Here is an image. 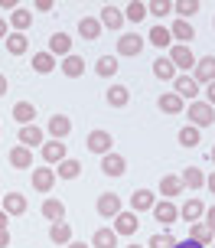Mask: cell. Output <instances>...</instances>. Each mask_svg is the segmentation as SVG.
Instances as JSON below:
<instances>
[{
	"label": "cell",
	"instance_id": "1",
	"mask_svg": "<svg viewBox=\"0 0 215 248\" xmlns=\"http://www.w3.org/2000/svg\"><path fill=\"white\" fill-rule=\"evenodd\" d=\"M186 118L192 121V127H209V124L215 121V108L209 105V101H192Z\"/></svg>",
	"mask_w": 215,
	"mask_h": 248
},
{
	"label": "cell",
	"instance_id": "47",
	"mask_svg": "<svg viewBox=\"0 0 215 248\" xmlns=\"http://www.w3.org/2000/svg\"><path fill=\"white\" fill-rule=\"evenodd\" d=\"M0 248H10V232L7 229H0Z\"/></svg>",
	"mask_w": 215,
	"mask_h": 248
},
{
	"label": "cell",
	"instance_id": "35",
	"mask_svg": "<svg viewBox=\"0 0 215 248\" xmlns=\"http://www.w3.org/2000/svg\"><path fill=\"white\" fill-rule=\"evenodd\" d=\"M33 69H36L39 75L52 72V69H56V56H49V52H36V56H33Z\"/></svg>",
	"mask_w": 215,
	"mask_h": 248
},
{
	"label": "cell",
	"instance_id": "57",
	"mask_svg": "<svg viewBox=\"0 0 215 248\" xmlns=\"http://www.w3.org/2000/svg\"><path fill=\"white\" fill-rule=\"evenodd\" d=\"M0 202H3V196H0Z\"/></svg>",
	"mask_w": 215,
	"mask_h": 248
},
{
	"label": "cell",
	"instance_id": "8",
	"mask_svg": "<svg viewBox=\"0 0 215 248\" xmlns=\"http://www.w3.org/2000/svg\"><path fill=\"white\" fill-rule=\"evenodd\" d=\"M153 219H157V222H163V225H173L176 222V206H173V202H170V199H163V202H157V206H153Z\"/></svg>",
	"mask_w": 215,
	"mask_h": 248
},
{
	"label": "cell",
	"instance_id": "5",
	"mask_svg": "<svg viewBox=\"0 0 215 248\" xmlns=\"http://www.w3.org/2000/svg\"><path fill=\"white\" fill-rule=\"evenodd\" d=\"M46 131L52 134V140H62V137H69V131H72V121H69L65 114H52L49 124H46Z\"/></svg>",
	"mask_w": 215,
	"mask_h": 248
},
{
	"label": "cell",
	"instance_id": "51",
	"mask_svg": "<svg viewBox=\"0 0 215 248\" xmlns=\"http://www.w3.org/2000/svg\"><path fill=\"white\" fill-rule=\"evenodd\" d=\"M7 222H10V212H3V209H0V229H7Z\"/></svg>",
	"mask_w": 215,
	"mask_h": 248
},
{
	"label": "cell",
	"instance_id": "9",
	"mask_svg": "<svg viewBox=\"0 0 215 248\" xmlns=\"http://www.w3.org/2000/svg\"><path fill=\"white\" fill-rule=\"evenodd\" d=\"M101 170L108 176H121L127 170V160L121 157V154H104V157H101Z\"/></svg>",
	"mask_w": 215,
	"mask_h": 248
},
{
	"label": "cell",
	"instance_id": "30",
	"mask_svg": "<svg viewBox=\"0 0 215 248\" xmlns=\"http://www.w3.org/2000/svg\"><path fill=\"white\" fill-rule=\"evenodd\" d=\"M127 101H130V92H127L124 85H111L108 88V105H111V108H124Z\"/></svg>",
	"mask_w": 215,
	"mask_h": 248
},
{
	"label": "cell",
	"instance_id": "32",
	"mask_svg": "<svg viewBox=\"0 0 215 248\" xmlns=\"http://www.w3.org/2000/svg\"><path fill=\"white\" fill-rule=\"evenodd\" d=\"M179 180H183V186H189V189H199V186H205V173H202V170H196V167H186Z\"/></svg>",
	"mask_w": 215,
	"mask_h": 248
},
{
	"label": "cell",
	"instance_id": "25",
	"mask_svg": "<svg viewBox=\"0 0 215 248\" xmlns=\"http://www.w3.org/2000/svg\"><path fill=\"white\" fill-rule=\"evenodd\" d=\"M49 238L56 242V245H69V242H72V229H69V222H52L49 225Z\"/></svg>",
	"mask_w": 215,
	"mask_h": 248
},
{
	"label": "cell",
	"instance_id": "38",
	"mask_svg": "<svg viewBox=\"0 0 215 248\" xmlns=\"http://www.w3.org/2000/svg\"><path fill=\"white\" fill-rule=\"evenodd\" d=\"M26 46H29V39H26L23 33H10V36H7V49H10L13 56H23Z\"/></svg>",
	"mask_w": 215,
	"mask_h": 248
},
{
	"label": "cell",
	"instance_id": "37",
	"mask_svg": "<svg viewBox=\"0 0 215 248\" xmlns=\"http://www.w3.org/2000/svg\"><path fill=\"white\" fill-rule=\"evenodd\" d=\"M160 193H163V196H179V193H183V180H179V176H163V180H160Z\"/></svg>",
	"mask_w": 215,
	"mask_h": 248
},
{
	"label": "cell",
	"instance_id": "28",
	"mask_svg": "<svg viewBox=\"0 0 215 248\" xmlns=\"http://www.w3.org/2000/svg\"><path fill=\"white\" fill-rule=\"evenodd\" d=\"M91 245L95 248H117V232L114 229H98L95 238H91Z\"/></svg>",
	"mask_w": 215,
	"mask_h": 248
},
{
	"label": "cell",
	"instance_id": "34",
	"mask_svg": "<svg viewBox=\"0 0 215 248\" xmlns=\"http://www.w3.org/2000/svg\"><path fill=\"white\" fill-rule=\"evenodd\" d=\"M78 173H82V163H78V160H69V157L56 167V176H62V180H75Z\"/></svg>",
	"mask_w": 215,
	"mask_h": 248
},
{
	"label": "cell",
	"instance_id": "44",
	"mask_svg": "<svg viewBox=\"0 0 215 248\" xmlns=\"http://www.w3.org/2000/svg\"><path fill=\"white\" fill-rule=\"evenodd\" d=\"M170 10H173V3H170V0H157V3L147 7V13H157V16H163V13H170Z\"/></svg>",
	"mask_w": 215,
	"mask_h": 248
},
{
	"label": "cell",
	"instance_id": "20",
	"mask_svg": "<svg viewBox=\"0 0 215 248\" xmlns=\"http://www.w3.org/2000/svg\"><path fill=\"white\" fill-rule=\"evenodd\" d=\"M78 33L85 39H98L101 36V20H95V16H82L78 20Z\"/></svg>",
	"mask_w": 215,
	"mask_h": 248
},
{
	"label": "cell",
	"instance_id": "15",
	"mask_svg": "<svg viewBox=\"0 0 215 248\" xmlns=\"http://www.w3.org/2000/svg\"><path fill=\"white\" fill-rule=\"evenodd\" d=\"M157 206V196H153L150 189H137L134 196H130V209L134 212H143V209H153Z\"/></svg>",
	"mask_w": 215,
	"mask_h": 248
},
{
	"label": "cell",
	"instance_id": "21",
	"mask_svg": "<svg viewBox=\"0 0 215 248\" xmlns=\"http://www.w3.org/2000/svg\"><path fill=\"white\" fill-rule=\"evenodd\" d=\"M153 75H157L160 82H173V78H176V65L170 62V56H166V59H157V62H153Z\"/></svg>",
	"mask_w": 215,
	"mask_h": 248
},
{
	"label": "cell",
	"instance_id": "13",
	"mask_svg": "<svg viewBox=\"0 0 215 248\" xmlns=\"http://www.w3.org/2000/svg\"><path fill=\"white\" fill-rule=\"evenodd\" d=\"M49 56H72V39L65 33H52L49 36Z\"/></svg>",
	"mask_w": 215,
	"mask_h": 248
},
{
	"label": "cell",
	"instance_id": "31",
	"mask_svg": "<svg viewBox=\"0 0 215 248\" xmlns=\"http://www.w3.org/2000/svg\"><path fill=\"white\" fill-rule=\"evenodd\" d=\"M170 33H173V39H183V46H186L189 39H196V30H192V23H189V20H176Z\"/></svg>",
	"mask_w": 215,
	"mask_h": 248
},
{
	"label": "cell",
	"instance_id": "7",
	"mask_svg": "<svg viewBox=\"0 0 215 248\" xmlns=\"http://www.w3.org/2000/svg\"><path fill=\"white\" fill-rule=\"evenodd\" d=\"M170 62H173L176 69H189V65H196V56H192L189 46H183V43H179V46L170 49Z\"/></svg>",
	"mask_w": 215,
	"mask_h": 248
},
{
	"label": "cell",
	"instance_id": "29",
	"mask_svg": "<svg viewBox=\"0 0 215 248\" xmlns=\"http://www.w3.org/2000/svg\"><path fill=\"white\" fill-rule=\"evenodd\" d=\"M160 111L179 114V111H183V98H179L176 92H166V95H160Z\"/></svg>",
	"mask_w": 215,
	"mask_h": 248
},
{
	"label": "cell",
	"instance_id": "12",
	"mask_svg": "<svg viewBox=\"0 0 215 248\" xmlns=\"http://www.w3.org/2000/svg\"><path fill=\"white\" fill-rule=\"evenodd\" d=\"M52 183H56V170H49V167L33 170V189H39V193H49Z\"/></svg>",
	"mask_w": 215,
	"mask_h": 248
},
{
	"label": "cell",
	"instance_id": "33",
	"mask_svg": "<svg viewBox=\"0 0 215 248\" xmlns=\"http://www.w3.org/2000/svg\"><path fill=\"white\" fill-rule=\"evenodd\" d=\"M147 39H150V43L157 46V49H163V46H170V43H173V33H170L166 26H160V23H157V26L150 30V36H147Z\"/></svg>",
	"mask_w": 215,
	"mask_h": 248
},
{
	"label": "cell",
	"instance_id": "3",
	"mask_svg": "<svg viewBox=\"0 0 215 248\" xmlns=\"http://www.w3.org/2000/svg\"><path fill=\"white\" fill-rule=\"evenodd\" d=\"M111 144H114V137L108 134V131H91V134H88V150H91V154H98V157L111 154Z\"/></svg>",
	"mask_w": 215,
	"mask_h": 248
},
{
	"label": "cell",
	"instance_id": "45",
	"mask_svg": "<svg viewBox=\"0 0 215 248\" xmlns=\"http://www.w3.org/2000/svg\"><path fill=\"white\" fill-rule=\"evenodd\" d=\"M173 248H205V245H199V242H192V238H186V242H176Z\"/></svg>",
	"mask_w": 215,
	"mask_h": 248
},
{
	"label": "cell",
	"instance_id": "26",
	"mask_svg": "<svg viewBox=\"0 0 215 248\" xmlns=\"http://www.w3.org/2000/svg\"><path fill=\"white\" fill-rule=\"evenodd\" d=\"M212 225L209 222H192V229H189V238L192 242H199V245H209V242H212Z\"/></svg>",
	"mask_w": 215,
	"mask_h": 248
},
{
	"label": "cell",
	"instance_id": "48",
	"mask_svg": "<svg viewBox=\"0 0 215 248\" xmlns=\"http://www.w3.org/2000/svg\"><path fill=\"white\" fill-rule=\"evenodd\" d=\"M205 222L215 229V206H209V209H205Z\"/></svg>",
	"mask_w": 215,
	"mask_h": 248
},
{
	"label": "cell",
	"instance_id": "22",
	"mask_svg": "<svg viewBox=\"0 0 215 248\" xmlns=\"http://www.w3.org/2000/svg\"><path fill=\"white\" fill-rule=\"evenodd\" d=\"M33 118H36V108H33L29 101H16V105H13V121H20L26 127V124H33Z\"/></svg>",
	"mask_w": 215,
	"mask_h": 248
},
{
	"label": "cell",
	"instance_id": "23",
	"mask_svg": "<svg viewBox=\"0 0 215 248\" xmlns=\"http://www.w3.org/2000/svg\"><path fill=\"white\" fill-rule=\"evenodd\" d=\"M20 144L33 150L36 144H43V131H39L36 124H26V127H20Z\"/></svg>",
	"mask_w": 215,
	"mask_h": 248
},
{
	"label": "cell",
	"instance_id": "27",
	"mask_svg": "<svg viewBox=\"0 0 215 248\" xmlns=\"http://www.w3.org/2000/svg\"><path fill=\"white\" fill-rule=\"evenodd\" d=\"M43 216H46L49 222H62L65 219V206L59 202V199H46V202H43Z\"/></svg>",
	"mask_w": 215,
	"mask_h": 248
},
{
	"label": "cell",
	"instance_id": "36",
	"mask_svg": "<svg viewBox=\"0 0 215 248\" xmlns=\"http://www.w3.org/2000/svg\"><path fill=\"white\" fill-rule=\"evenodd\" d=\"M62 72L69 75V78H78V75L85 72V62H82V56H65V62H62Z\"/></svg>",
	"mask_w": 215,
	"mask_h": 248
},
{
	"label": "cell",
	"instance_id": "40",
	"mask_svg": "<svg viewBox=\"0 0 215 248\" xmlns=\"http://www.w3.org/2000/svg\"><path fill=\"white\" fill-rule=\"evenodd\" d=\"M179 144H183V147H196V144H199V127L186 124V127L179 131Z\"/></svg>",
	"mask_w": 215,
	"mask_h": 248
},
{
	"label": "cell",
	"instance_id": "54",
	"mask_svg": "<svg viewBox=\"0 0 215 248\" xmlns=\"http://www.w3.org/2000/svg\"><path fill=\"white\" fill-rule=\"evenodd\" d=\"M69 248H88L85 242H69Z\"/></svg>",
	"mask_w": 215,
	"mask_h": 248
},
{
	"label": "cell",
	"instance_id": "46",
	"mask_svg": "<svg viewBox=\"0 0 215 248\" xmlns=\"http://www.w3.org/2000/svg\"><path fill=\"white\" fill-rule=\"evenodd\" d=\"M7 30H10V20H3V16H0V39H7V36H10Z\"/></svg>",
	"mask_w": 215,
	"mask_h": 248
},
{
	"label": "cell",
	"instance_id": "17",
	"mask_svg": "<svg viewBox=\"0 0 215 248\" xmlns=\"http://www.w3.org/2000/svg\"><path fill=\"white\" fill-rule=\"evenodd\" d=\"M179 216L186 219V222H199L205 216V206H202V199H186V206L179 209Z\"/></svg>",
	"mask_w": 215,
	"mask_h": 248
},
{
	"label": "cell",
	"instance_id": "18",
	"mask_svg": "<svg viewBox=\"0 0 215 248\" xmlns=\"http://www.w3.org/2000/svg\"><path fill=\"white\" fill-rule=\"evenodd\" d=\"M121 23H124V10H117L114 3H108L101 10V26H108V30H121Z\"/></svg>",
	"mask_w": 215,
	"mask_h": 248
},
{
	"label": "cell",
	"instance_id": "14",
	"mask_svg": "<svg viewBox=\"0 0 215 248\" xmlns=\"http://www.w3.org/2000/svg\"><path fill=\"white\" fill-rule=\"evenodd\" d=\"M98 212H101L104 219H114L117 212H121V196H114V193H104L98 199Z\"/></svg>",
	"mask_w": 215,
	"mask_h": 248
},
{
	"label": "cell",
	"instance_id": "49",
	"mask_svg": "<svg viewBox=\"0 0 215 248\" xmlns=\"http://www.w3.org/2000/svg\"><path fill=\"white\" fill-rule=\"evenodd\" d=\"M205 98H209V105H212V108H215V82H212V85H209V88H205Z\"/></svg>",
	"mask_w": 215,
	"mask_h": 248
},
{
	"label": "cell",
	"instance_id": "52",
	"mask_svg": "<svg viewBox=\"0 0 215 248\" xmlns=\"http://www.w3.org/2000/svg\"><path fill=\"white\" fill-rule=\"evenodd\" d=\"M205 186H209V189L215 193V170H212V176H205Z\"/></svg>",
	"mask_w": 215,
	"mask_h": 248
},
{
	"label": "cell",
	"instance_id": "2",
	"mask_svg": "<svg viewBox=\"0 0 215 248\" xmlns=\"http://www.w3.org/2000/svg\"><path fill=\"white\" fill-rule=\"evenodd\" d=\"M137 229H140V222H137V212L134 209L114 216V232H117V235H134Z\"/></svg>",
	"mask_w": 215,
	"mask_h": 248
},
{
	"label": "cell",
	"instance_id": "56",
	"mask_svg": "<svg viewBox=\"0 0 215 248\" xmlns=\"http://www.w3.org/2000/svg\"><path fill=\"white\" fill-rule=\"evenodd\" d=\"M130 248H140V245H130Z\"/></svg>",
	"mask_w": 215,
	"mask_h": 248
},
{
	"label": "cell",
	"instance_id": "55",
	"mask_svg": "<svg viewBox=\"0 0 215 248\" xmlns=\"http://www.w3.org/2000/svg\"><path fill=\"white\" fill-rule=\"evenodd\" d=\"M212 163H215V147H212Z\"/></svg>",
	"mask_w": 215,
	"mask_h": 248
},
{
	"label": "cell",
	"instance_id": "39",
	"mask_svg": "<svg viewBox=\"0 0 215 248\" xmlns=\"http://www.w3.org/2000/svg\"><path fill=\"white\" fill-rule=\"evenodd\" d=\"M143 16H147V3L130 0V3H127V10H124V20H130V23H140Z\"/></svg>",
	"mask_w": 215,
	"mask_h": 248
},
{
	"label": "cell",
	"instance_id": "4",
	"mask_svg": "<svg viewBox=\"0 0 215 248\" xmlns=\"http://www.w3.org/2000/svg\"><path fill=\"white\" fill-rule=\"evenodd\" d=\"M173 92H176L179 98H196L199 95V82L189 78V75H176L173 78Z\"/></svg>",
	"mask_w": 215,
	"mask_h": 248
},
{
	"label": "cell",
	"instance_id": "6",
	"mask_svg": "<svg viewBox=\"0 0 215 248\" xmlns=\"http://www.w3.org/2000/svg\"><path fill=\"white\" fill-rule=\"evenodd\" d=\"M140 49H143V36H137V33H127V36L117 39V52L121 56H140Z\"/></svg>",
	"mask_w": 215,
	"mask_h": 248
},
{
	"label": "cell",
	"instance_id": "11",
	"mask_svg": "<svg viewBox=\"0 0 215 248\" xmlns=\"http://www.w3.org/2000/svg\"><path fill=\"white\" fill-rule=\"evenodd\" d=\"M10 163L16 167V170H33V150L23 147V144H20V147H13L10 150Z\"/></svg>",
	"mask_w": 215,
	"mask_h": 248
},
{
	"label": "cell",
	"instance_id": "16",
	"mask_svg": "<svg viewBox=\"0 0 215 248\" xmlns=\"http://www.w3.org/2000/svg\"><path fill=\"white\" fill-rule=\"evenodd\" d=\"M43 160L46 163H59L65 160V144H59V140H49V144H43Z\"/></svg>",
	"mask_w": 215,
	"mask_h": 248
},
{
	"label": "cell",
	"instance_id": "10",
	"mask_svg": "<svg viewBox=\"0 0 215 248\" xmlns=\"http://www.w3.org/2000/svg\"><path fill=\"white\" fill-rule=\"evenodd\" d=\"M196 82H205V85L215 82V56H205L196 62Z\"/></svg>",
	"mask_w": 215,
	"mask_h": 248
},
{
	"label": "cell",
	"instance_id": "42",
	"mask_svg": "<svg viewBox=\"0 0 215 248\" xmlns=\"http://www.w3.org/2000/svg\"><path fill=\"white\" fill-rule=\"evenodd\" d=\"M176 242H179V238H173L170 232H157V235L150 238V245H147V248H173Z\"/></svg>",
	"mask_w": 215,
	"mask_h": 248
},
{
	"label": "cell",
	"instance_id": "43",
	"mask_svg": "<svg viewBox=\"0 0 215 248\" xmlns=\"http://www.w3.org/2000/svg\"><path fill=\"white\" fill-rule=\"evenodd\" d=\"M173 10L179 13V20H186L189 13L199 10V0H179V3H173Z\"/></svg>",
	"mask_w": 215,
	"mask_h": 248
},
{
	"label": "cell",
	"instance_id": "24",
	"mask_svg": "<svg viewBox=\"0 0 215 248\" xmlns=\"http://www.w3.org/2000/svg\"><path fill=\"white\" fill-rule=\"evenodd\" d=\"M29 23H33V13L26 10V7H16V10L10 13V26L16 30V33H23V30H29Z\"/></svg>",
	"mask_w": 215,
	"mask_h": 248
},
{
	"label": "cell",
	"instance_id": "50",
	"mask_svg": "<svg viewBox=\"0 0 215 248\" xmlns=\"http://www.w3.org/2000/svg\"><path fill=\"white\" fill-rule=\"evenodd\" d=\"M52 7H56L52 0H36V10H52Z\"/></svg>",
	"mask_w": 215,
	"mask_h": 248
},
{
	"label": "cell",
	"instance_id": "53",
	"mask_svg": "<svg viewBox=\"0 0 215 248\" xmlns=\"http://www.w3.org/2000/svg\"><path fill=\"white\" fill-rule=\"evenodd\" d=\"M3 95H7V78L0 75V98H3Z\"/></svg>",
	"mask_w": 215,
	"mask_h": 248
},
{
	"label": "cell",
	"instance_id": "19",
	"mask_svg": "<svg viewBox=\"0 0 215 248\" xmlns=\"http://www.w3.org/2000/svg\"><path fill=\"white\" fill-rule=\"evenodd\" d=\"M3 212H10V216H23V212H26V196H23V193H7V196H3Z\"/></svg>",
	"mask_w": 215,
	"mask_h": 248
},
{
	"label": "cell",
	"instance_id": "41",
	"mask_svg": "<svg viewBox=\"0 0 215 248\" xmlns=\"http://www.w3.org/2000/svg\"><path fill=\"white\" fill-rule=\"evenodd\" d=\"M114 72H117V59H114V56H101V59H98V75H101V78H111Z\"/></svg>",
	"mask_w": 215,
	"mask_h": 248
}]
</instances>
